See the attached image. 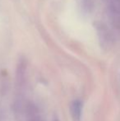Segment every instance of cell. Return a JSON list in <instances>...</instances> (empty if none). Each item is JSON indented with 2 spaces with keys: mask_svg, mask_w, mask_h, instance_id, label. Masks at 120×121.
Here are the masks:
<instances>
[{
  "mask_svg": "<svg viewBox=\"0 0 120 121\" xmlns=\"http://www.w3.org/2000/svg\"><path fill=\"white\" fill-rule=\"evenodd\" d=\"M83 103L80 100H75L70 105V112L73 121H80L82 118Z\"/></svg>",
  "mask_w": 120,
  "mask_h": 121,
  "instance_id": "6da1fadb",
  "label": "cell"
},
{
  "mask_svg": "<svg viewBox=\"0 0 120 121\" xmlns=\"http://www.w3.org/2000/svg\"><path fill=\"white\" fill-rule=\"evenodd\" d=\"M113 21L120 28V0H109Z\"/></svg>",
  "mask_w": 120,
  "mask_h": 121,
  "instance_id": "7a4b0ae2",
  "label": "cell"
},
{
  "mask_svg": "<svg viewBox=\"0 0 120 121\" xmlns=\"http://www.w3.org/2000/svg\"><path fill=\"white\" fill-rule=\"evenodd\" d=\"M54 121H58V120H55Z\"/></svg>",
  "mask_w": 120,
  "mask_h": 121,
  "instance_id": "3957f363",
  "label": "cell"
}]
</instances>
